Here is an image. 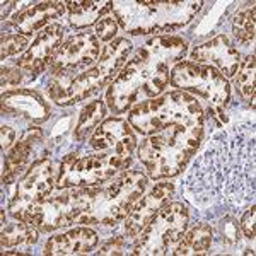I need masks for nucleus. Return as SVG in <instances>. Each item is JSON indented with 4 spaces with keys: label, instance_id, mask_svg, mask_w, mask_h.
I'll return each mask as SVG.
<instances>
[{
    "label": "nucleus",
    "instance_id": "nucleus-33",
    "mask_svg": "<svg viewBox=\"0 0 256 256\" xmlns=\"http://www.w3.org/2000/svg\"><path fill=\"white\" fill-rule=\"evenodd\" d=\"M18 132L9 125H2V150H10L16 146Z\"/></svg>",
    "mask_w": 256,
    "mask_h": 256
},
{
    "label": "nucleus",
    "instance_id": "nucleus-19",
    "mask_svg": "<svg viewBox=\"0 0 256 256\" xmlns=\"http://www.w3.org/2000/svg\"><path fill=\"white\" fill-rule=\"evenodd\" d=\"M98 234L89 227H76L67 232L55 234L46 241L44 254H86L98 246Z\"/></svg>",
    "mask_w": 256,
    "mask_h": 256
},
{
    "label": "nucleus",
    "instance_id": "nucleus-20",
    "mask_svg": "<svg viewBox=\"0 0 256 256\" xmlns=\"http://www.w3.org/2000/svg\"><path fill=\"white\" fill-rule=\"evenodd\" d=\"M65 2H40L30 9L19 12L12 19V28L18 34H31L32 31L46 28L53 19H58L65 12Z\"/></svg>",
    "mask_w": 256,
    "mask_h": 256
},
{
    "label": "nucleus",
    "instance_id": "nucleus-30",
    "mask_svg": "<svg viewBox=\"0 0 256 256\" xmlns=\"http://www.w3.org/2000/svg\"><path fill=\"white\" fill-rule=\"evenodd\" d=\"M256 224V208L254 204H251V207L246 210V214L241 218V229L244 232V238L250 239V241H254V226Z\"/></svg>",
    "mask_w": 256,
    "mask_h": 256
},
{
    "label": "nucleus",
    "instance_id": "nucleus-6",
    "mask_svg": "<svg viewBox=\"0 0 256 256\" xmlns=\"http://www.w3.org/2000/svg\"><path fill=\"white\" fill-rule=\"evenodd\" d=\"M128 123L135 132L148 137L172 125L205 123V113L195 96L172 90L135 104L128 111Z\"/></svg>",
    "mask_w": 256,
    "mask_h": 256
},
{
    "label": "nucleus",
    "instance_id": "nucleus-24",
    "mask_svg": "<svg viewBox=\"0 0 256 256\" xmlns=\"http://www.w3.org/2000/svg\"><path fill=\"white\" fill-rule=\"evenodd\" d=\"M106 113V101L102 99H94L90 101L80 113V118L77 122L76 126V138L84 140L88 138L90 134H94V130L101 125L102 120H104Z\"/></svg>",
    "mask_w": 256,
    "mask_h": 256
},
{
    "label": "nucleus",
    "instance_id": "nucleus-29",
    "mask_svg": "<svg viewBox=\"0 0 256 256\" xmlns=\"http://www.w3.org/2000/svg\"><path fill=\"white\" fill-rule=\"evenodd\" d=\"M118 32V22L116 19H111V18H104L101 19L96 24V30H94V34L99 41H104V43H111L114 40Z\"/></svg>",
    "mask_w": 256,
    "mask_h": 256
},
{
    "label": "nucleus",
    "instance_id": "nucleus-15",
    "mask_svg": "<svg viewBox=\"0 0 256 256\" xmlns=\"http://www.w3.org/2000/svg\"><path fill=\"white\" fill-rule=\"evenodd\" d=\"M40 232H52L60 227H68L74 224V208H72V196L70 188L60 190L56 195H50L46 200L32 210L30 218Z\"/></svg>",
    "mask_w": 256,
    "mask_h": 256
},
{
    "label": "nucleus",
    "instance_id": "nucleus-8",
    "mask_svg": "<svg viewBox=\"0 0 256 256\" xmlns=\"http://www.w3.org/2000/svg\"><path fill=\"white\" fill-rule=\"evenodd\" d=\"M190 220L188 208L180 202L162 207L138 234L132 254H166L184 236Z\"/></svg>",
    "mask_w": 256,
    "mask_h": 256
},
{
    "label": "nucleus",
    "instance_id": "nucleus-4",
    "mask_svg": "<svg viewBox=\"0 0 256 256\" xmlns=\"http://www.w3.org/2000/svg\"><path fill=\"white\" fill-rule=\"evenodd\" d=\"M205 123L172 125L148 135L138 146V159L152 180H168L183 172L202 146Z\"/></svg>",
    "mask_w": 256,
    "mask_h": 256
},
{
    "label": "nucleus",
    "instance_id": "nucleus-1",
    "mask_svg": "<svg viewBox=\"0 0 256 256\" xmlns=\"http://www.w3.org/2000/svg\"><path fill=\"white\" fill-rule=\"evenodd\" d=\"M207 147L195 160L188 178L190 198L208 207L217 202L241 205L254 193V130L232 126L208 137Z\"/></svg>",
    "mask_w": 256,
    "mask_h": 256
},
{
    "label": "nucleus",
    "instance_id": "nucleus-17",
    "mask_svg": "<svg viewBox=\"0 0 256 256\" xmlns=\"http://www.w3.org/2000/svg\"><path fill=\"white\" fill-rule=\"evenodd\" d=\"M2 113L41 123L50 116V108L34 90L14 89L2 94Z\"/></svg>",
    "mask_w": 256,
    "mask_h": 256
},
{
    "label": "nucleus",
    "instance_id": "nucleus-28",
    "mask_svg": "<svg viewBox=\"0 0 256 256\" xmlns=\"http://www.w3.org/2000/svg\"><path fill=\"white\" fill-rule=\"evenodd\" d=\"M218 230H220V239L226 246H234L239 242V224L234 217L227 216L222 218Z\"/></svg>",
    "mask_w": 256,
    "mask_h": 256
},
{
    "label": "nucleus",
    "instance_id": "nucleus-31",
    "mask_svg": "<svg viewBox=\"0 0 256 256\" xmlns=\"http://www.w3.org/2000/svg\"><path fill=\"white\" fill-rule=\"evenodd\" d=\"M126 239L125 238H111L99 248V254H125L126 253Z\"/></svg>",
    "mask_w": 256,
    "mask_h": 256
},
{
    "label": "nucleus",
    "instance_id": "nucleus-14",
    "mask_svg": "<svg viewBox=\"0 0 256 256\" xmlns=\"http://www.w3.org/2000/svg\"><path fill=\"white\" fill-rule=\"evenodd\" d=\"M172 193H174V184L162 181L158 183L144 198H140L138 204L135 205L134 210L128 214V217L123 220V229H125L126 238H137L142 229L148 222L154 218L156 214L162 207L171 202Z\"/></svg>",
    "mask_w": 256,
    "mask_h": 256
},
{
    "label": "nucleus",
    "instance_id": "nucleus-12",
    "mask_svg": "<svg viewBox=\"0 0 256 256\" xmlns=\"http://www.w3.org/2000/svg\"><path fill=\"white\" fill-rule=\"evenodd\" d=\"M89 146L96 154L114 156L130 164L132 154L137 147V137L130 123L125 120L108 118L90 135Z\"/></svg>",
    "mask_w": 256,
    "mask_h": 256
},
{
    "label": "nucleus",
    "instance_id": "nucleus-10",
    "mask_svg": "<svg viewBox=\"0 0 256 256\" xmlns=\"http://www.w3.org/2000/svg\"><path fill=\"white\" fill-rule=\"evenodd\" d=\"M56 186V172L50 159H40L32 162L30 171L19 180L14 198L10 200V216L18 220L30 222L34 210L43 200L53 193Z\"/></svg>",
    "mask_w": 256,
    "mask_h": 256
},
{
    "label": "nucleus",
    "instance_id": "nucleus-7",
    "mask_svg": "<svg viewBox=\"0 0 256 256\" xmlns=\"http://www.w3.org/2000/svg\"><path fill=\"white\" fill-rule=\"evenodd\" d=\"M169 84L176 90H183L196 99L212 104L214 111H224L230 101V84L226 76L207 64L180 62L171 70Z\"/></svg>",
    "mask_w": 256,
    "mask_h": 256
},
{
    "label": "nucleus",
    "instance_id": "nucleus-5",
    "mask_svg": "<svg viewBox=\"0 0 256 256\" xmlns=\"http://www.w3.org/2000/svg\"><path fill=\"white\" fill-rule=\"evenodd\" d=\"M204 2H113L116 22L130 34L168 32L188 24Z\"/></svg>",
    "mask_w": 256,
    "mask_h": 256
},
{
    "label": "nucleus",
    "instance_id": "nucleus-3",
    "mask_svg": "<svg viewBox=\"0 0 256 256\" xmlns=\"http://www.w3.org/2000/svg\"><path fill=\"white\" fill-rule=\"evenodd\" d=\"M148 186L140 171H122L111 180L88 188H70L74 224L114 227L125 220Z\"/></svg>",
    "mask_w": 256,
    "mask_h": 256
},
{
    "label": "nucleus",
    "instance_id": "nucleus-32",
    "mask_svg": "<svg viewBox=\"0 0 256 256\" xmlns=\"http://www.w3.org/2000/svg\"><path fill=\"white\" fill-rule=\"evenodd\" d=\"M24 80V74L20 68L16 67H4L2 68V88H12V86H19Z\"/></svg>",
    "mask_w": 256,
    "mask_h": 256
},
{
    "label": "nucleus",
    "instance_id": "nucleus-18",
    "mask_svg": "<svg viewBox=\"0 0 256 256\" xmlns=\"http://www.w3.org/2000/svg\"><path fill=\"white\" fill-rule=\"evenodd\" d=\"M43 142V132L40 128H32L26 132L24 137L16 142V146L10 148L4 160V172H2V183L12 184L19 176L26 174L30 171L31 164V154L34 150L36 144Z\"/></svg>",
    "mask_w": 256,
    "mask_h": 256
},
{
    "label": "nucleus",
    "instance_id": "nucleus-22",
    "mask_svg": "<svg viewBox=\"0 0 256 256\" xmlns=\"http://www.w3.org/2000/svg\"><path fill=\"white\" fill-rule=\"evenodd\" d=\"M65 7L70 12V24L76 30H82V28H89L92 24H98L101 16L113 10V2L84 0V2H65Z\"/></svg>",
    "mask_w": 256,
    "mask_h": 256
},
{
    "label": "nucleus",
    "instance_id": "nucleus-26",
    "mask_svg": "<svg viewBox=\"0 0 256 256\" xmlns=\"http://www.w3.org/2000/svg\"><path fill=\"white\" fill-rule=\"evenodd\" d=\"M254 7H248V9L238 12L232 22V32L238 38V41L244 44H250L254 41V30H256V20H254Z\"/></svg>",
    "mask_w": 256,
    "mask_h": 256
},
{
    "label": "nucleus",
    "instance_id": "nucleus-13",
    "mask_svg": "<svg viewBox=\"0 0 256 256\" xmlns=\"http://www.w3.org/2000/svg\"><path fill=\"white\" fill-rule=\"evenodd\" d=\"M62 40H64V28L58 24H50L44 30H41L32 44L18 62L20 72L26 74L28 79L38 76L44 67H48L50 60L58 52Z\"/></svg>",
    "mask_w": 256,
    "mask_h": 256
},
{
    "label": "nucleus",
    "instance_id": "nucleus-23",
    "mask_svg": "<svg viewBox=\"0 0 256 256\" xmlns=\"http://www.w3.org/2000/svg\"><path fill=\"white\" fill-rule=\"evenodd\" d=\"M214 241V230L208 224H196L192 230L184 232L180 239V244L172 251L178 256H190V254H205L208 253Z\"/></svg>",
    "mask_w": 256,
    "mask_h": 256
},
{
    "label": "nucleus",
    "instance_id": "nucleus-25",
    "mask_svg": "<svg viewBox=\"0 0 256 256\" xmlns=\"http://www.w3.org/2000/svg\"><path fill=\"white\" fill-rule=\"evenodd\" d=\"M254 53L248 55L244 60L239 64L238 67V79H236V88L241 94V98L246 102H250L251 108L254 110Z\"/></svg>",
    "mask_w": 256,
    "mask_h": 256
},
{
    "label": "nucleus",
    "instance_id": "nucleus-2",
    "mask_svg": "<svg viewBox=\"0 0 256 256\" xmlns=\"http://www.w3.org/2000/svg\"><path fill=\"white\" fill-rule=\"evenodd\" d=\"M188 43L180 36H154L137 50L106 90V106L123 114L135 104L162 94L171 70L184 56Z\"/></svg>",
    "mask_w": 256,
    "mask_h": 256
},
{
    "label": "nucleus",
    "instance_id": "nucleus-9",
    "mask_svg": "<svg viewBox=\"0 0 256 256\" xmlns=\"http://www.w3.org/2000/svg\"><path fill=\"white\" fill-rule=\"evenodd\" d=\"M130 164L125 160L106 154H92L79 158L77 154H68L62 159L56 171V188H88L111 180L118 172L128 169Z\"/></svg>",
    "mask_w": 256,
    "mask_h": 256
},
{
    "label": "nucleus",
    "instance_id": "nucleus-27",
    "mask_svg": "<svg viewBox=\"0 0 256 256\" xmlns=\"http://www.w3.org/2000/svg\"><path fill=\"white\" fill-rule=\"evenodd\" d=\"M26 46H30V38L26 34H18V32H7L2 36V60H6L7 56L16 55L19 52H24Z\"/></svg>",
    "mask_w": 256,
    "mask_h": 256
},
{
    "label": "nucleus",
    "instance_id": "nucleus-11",
    "mask_svg": "<svg viewBox=\"0 0 256 256\" xmlns=\"http://www.w3.org/2000/svg\"><path fill=\"white\" fill-rule=\"evenodd\" d=\"M101 46L94 32H79L68 38L50 60L48 70L52 76H74L84 72L98 60Z\"/></svg>",
    "mask_w": 256,
    "mask_h": 256
},
{
    "label": "nucleus",
    "instance_id": "nucleus-21",
    "mask_svg": "<svg viewBox=\"0 0 256 256\" xmlns=\"http://www.w3.org/2000/svg\"><path fill=\"white\" fill-rule=\"evenodd\" d=\"M40 230L30 222H10L4 224L0 232V244L4 254H18L16 250H28L34 242H38Z\"/></svg>",
    "mask_w": 256,
    "mask_h": 256
},
{
    "label": "nucleus",
    "instance_id": "nucleus-16",
    "mask_svg": "<svg viewBox=\"0 0 256 256\" xmlns=\"http://www.w3.org/2000/svg\"><path fill=\"white\" fill-rule=\"evenodd\" d=\"M192 62L207 65L212 64V67H216L222 76L229 79V77L236 76L241 55L226 34H218L207 43L195 46V50L192 52Z\"/></svg>",
    "mask_w": 256,
    "mask_h": 256
}]
</instances>
